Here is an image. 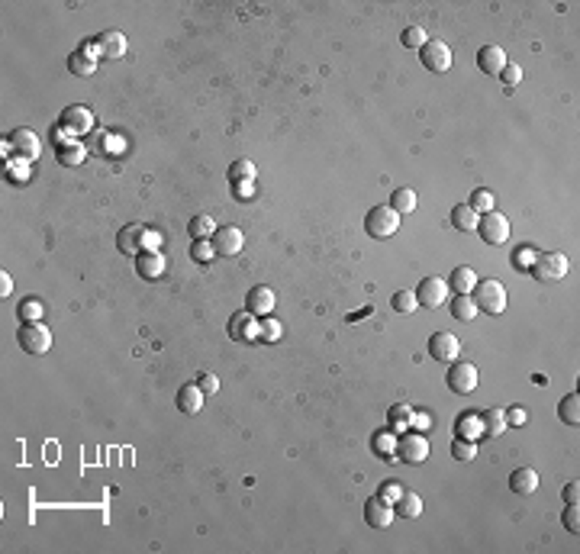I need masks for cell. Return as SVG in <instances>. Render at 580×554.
Returning <instances> with one entry per match:
<instances>
[{
    "label": "cell",
    "mask_w": 580,
    "mask_h": 554,
    "mask_svg": "<svg viewBox=\"0 0 580 554\" xmlns=\"http://www.w3.org/2000/svg\"><path fill=\"white\" fill-rule=\"evenodd\" d=\"M16 313H20V319H23V322H39V316H42V303H39L36 296H26Z\"/></svg>",
    "instance_id": "74e56055"
},
{
    "label": "cell",
    "mask_w": 580,
    "mask_h": 554,
    "mask_svg": "<svg viewBox=\"0 0 580 554\" xmlns=\"http://www.w3.org/2000/svg\"><path fill=\"white\" fill-rule=\"evenodd\" d=\"M477 210H474L471 203H458L455 210H451V226L458 229V232H471V229H477Z\"/></svg>",
    "instance_id": "603a6c76"
},
{
    "label": "cell",
    "mask_w": 580,
    "mask_h": 554,
    "mask_svg": "<svg viewBox=\"0 0 580 554\" xmlns=\"http://www.w3.org/2000/svg\"><path fill=\"white\" fill-rule=\"evenodd\" d=\"M510 490L519 496L535 493V490H538V471H535V467H516V471L510 474Z\"/></svg>",
    "instance_id": "ffe728a7"
},
{
    "label": "cell",
    "mask_w": 580,
    "mask_h": 554,
    "mask_svg": "<svg viewBox=\"0 0 580 554\" xmlns=\"http://www.w3.org/2000/svg\"><path fill=\"white\" fill-rule=\"evenodd\" d=\"M400 493H403V486H397V484H384V493H381V500H387V503H397V500H400Z\"/></svg>",
    "instance_id": "681fc988"
},
{
    "label": "cell",
    "mask_w": 580,
    "mask_h": 554,
    "mask_svg": "<svg viewBox=\"0 0 580 554\" xmlns=\"http://www.w3.org/2000/svg\"><path fill=\"white\" fill-rule=\"evenodd\" d=\"M477 232H481V239L487 245H503L506 239H510V220H506L503 213L490 210L477 220Z\"/></svg>",
    "instance_id": "277c9868"
},
{
    "label": "cell",
    "mask_w": 580,
    "mask_h": 554,
    "mask_svg": "<svg viewBox=\"0 0 580 554\" xmlns=\"http://www.w3.org/2000/svg\"><path fill=\"white\" fill-rule=\"evenodd\" d=\"M55 158H58V165L75 168V165H81V161L87 158V149L84 145H77V142H65V145L55 149Z\"/></svg>",
    "instance_id": "cb8c5ba5"
},
{
    "label": "cell",
    "mask_w": 580,
    "mask_h": 554,
    "mask_svg": "<svg viewBox=\"0 0 580 554\" xmlns=\"http://www.w3.org/2000/svg\"><path fill=\"white\" fill-rule=\"evenodd\" d=\"M557 416H561V422H567V425H577L580 422V400H577V394H567L565 400H561Z\"/></svg>",
    "instance_id": "f546056e"
},
{
    "label": "cell",
    "mask_w": 580,
    "mask_h": 554,
    "mask_svg": "<svg viewBox=\"0 0 580 554\" xmlns=\"http://www.w3.org/2000/svg\"><path fill=\"white\" fill-rule=\"evenodd\" d=\"M58 126L68 132V136H84V132L94 130V113L87 110V106H81V103L65 106V110H61V116H58Z\"/></svg>",
    "instance_id": "5b68a950"
},
{
    "label": "cell",
    "mask_w": 580,
    "mask_h": 554,
    "mask_svg": "<svg viewBox=\"0 0 580 554\" xmlns=\"http://www.w3.org/2000/svg\"><path fill=\"white\" fill-rule=\"evenodd\" d=\"M365 229H367V236H374V239H390L400 229V213L390 210V206H374L365 216Z\"/></svg>",
    "instance_id": "3957f363"
},
{
    "label": "cell",
    "mask_w": 580,
    "mask_h": 554,
    "mask_svg": "<svg viewBox=\"0 0 580 554\" xmlns=\"http://www.w3.org/2000/svg\"><path fill=\"white\" fill-rule=\"evenodd\" d=\"M474 303H477V310L490 313V316H500V313L506 310V287L496 277H487V281H477L474 284V296H471Z\"/></svg>",
    "instance_id": "6da1fadb"
},
{
    "label": "cell",
    "mask_w": 580,
    "mask_h": 554,
    "mask_svg": "<svg viewBox=\"0 0 580 554\" xmlns=\"http://www.w3.org/2000/svg\"><path fill=\"white\" fill-rule=\"evenodd\" d=\"M390 210H397V213H412V210H416V194H412L410 187L393 190V197H390Z\"/></svg>",
    "instance_id": "d6a6232c"
},
{
    "label": "cell",
    "mask_w": 580,
    "mask_h": 554,
    "mask_svg": "<svg viewBox=\"0 0 580 554\" xmlns=\"http://www.w3.org/2000/svg\"><path fill=\"white\" fill-rule=\"evenodd\" d=\"M136 271H139V277H145V281H158L161 274H165V255H158V251H139L136 255Z\"/></svg>",
    "instance_id": "ac0fdd59"
},
{
    "label": "cell",
    "mask_w": 580,
    "mask_h": 554,
    "mask_svg": "<svg viewBox=\"0 0 580 554\" xmlns=\"http://www.w3.org/2000/svg\"><path fill=\"white\" fill-rule=\"evenodd\" d=\"M197 387L203 390V394H216V390H220V377H216V374H200Z\"/></svg>",
    "instance_id": "bcb514c9"
},
{
    "label": "cell",
    "mask_w": 580,
    "mask_h": 554,
    "mask_svg": "<svg viewBox=\"0 0 580 554\" xmlns=\"http://www.w3.org/2000/svg\"><path fill=\"white\" fill-rule=\"evenodd\" d=\"M210 258H213V242H206V239H197V242H194V261L206 265Z\"/></svg>",
    "instance_id": "7bdbcfd3"
},
{
    "label": "cell",
    "mask_w": 580,
    "mask_h": 554,
    "mask_svg": "<svg viewBox=\"0 0 580 554\" xmlns=\"http://www.w3.org/2000/svg\"><path fill=\"white\" fill-rule=\"evenodd\" d=\"M577 500H580V484L571 480V484L565 486V503H577Z\"/></svg>",
    "instance_id": "f907efd6"
},
{
    "label": "cell",
    "mask_w": 580,
    "mask_h": 554,
    "mask_svg": "<svg viewBox=\"0 0 580 554\" xmlns=\"http://www.w3.org/2000/svg\"><path fill=\"white\" fill-rule=\"evenodd\" d=\"M400 42H403L406 49H422L429 39H426V30H422V26H406V30L400 32Z\"/></svg>",
    "instance_id": "836d02e7"
},
{
    "label": "cell",
    "mask_w": 580,
    "mask_h": 554,
    "mask_svg": "<svg viewBox=\"0 0 580 554\" xmlns=\"http://www.w3.org/2000/svg\"><path fill=\"white\" fill-rule=\"evenodd\" d=\"M500 77L506 81V87H512V84L522 81V68H519V65H506V68L500 71Z\"/></svg>",
    "instance_id": "f6af8a7d"
},
{
    "label": "cell",
    "mask_w": 580,
    "mask_h": 554,
    "mask_svg": "<svg viewBox=\"0 0 580 554\" xmlns=\"http://www.w3.org/2000/svg\"><path fill=\"white\" fill-rule=\"evenodd\" d=\"M565 529H567V531H574V535L580 531V512H577V503H567V509H565Z\"/></svg>",
    "instance_id": "ee69618b"
},
{
    "label": "cell",
    "mask_w": 580,
    "mask_h": 554,
    "mask_svg": "<svg viewBox=\"0 0 580 554\" xmlns=\"http://www.w3.org/2000/svg\"><path fill=\"white\" fill-rule=\"evenodd\" d=\"M448 387L455 390V394H471V390L477 387V367H474L471 361H455L448 371Z\"/></svg>",
    "instance_id": "8fae6325"
},
{
    "label": "cell",
    "mask_w": 580,
    "mask_h": 554,
    "mask_svg": "<svg viewBox=\"0 0 580 554\" xmlns=\"http://www.w3.org/2000/svg\"><path fill=\"white\" fill-rule=\"evenodd\" d=\"M229 339H236V342H252V339H258V322H255V316L248 310L236 313V316L229 319Z\"/></svg>",
    "instance_id": "e0dca14e"
},
{
    "label": "cell",
    "mask_w": 580,
    "mask_h": 554,
    "mask_svg": "<svg viewBox=\"0 0 580 554\" xmlns=\"http://www.w3.org/2000/svg\"><path fill=\"white\" fill-rule=\"evenodd\" d=\"M91 46H97L100 58H122L126 55V36L116 30H107V32H100Z\"/></svg>",
    "instance_id": "5bb4252c"
},
{
    "label": "cell",
    "mask_w": 580,
    "mask_h": 554,
    "mask_svg": "<svg viewBox=\"0 0 580 554\" xmlns=\"http://www.w3.org/2000/svg\"><path fill=\"white\" fill-rule=\"evenodd\" d=\"M200 406H203V390H200L197 384H184V387L177 390V410L194 416V413H200Z\"/></svg>",
    "instance_id": "7402d4cb"
},
{
    "label": "cell",
    "mask_w": 580,
    "mask_h": 554,
    "mask_svg": "<svg viewBox=\"0 0 580 554\" xmlns=\"http://www.w3.org/2000/svg\"><path fill=\"white\" fill-rule=\"evenodd\" d=\"M390 303H393V310H397V313H412L416 306H420V300H416V294H412V290H397Z\"/></svg>",
    "instance_id": "8d00e7d4"
},
{
    "label": "cell",
    "mask_w": 580,
    "mask_h": 554,
    "mask_svg": "<svg viewBox=\"0 0 580 554\" xmlns=\"http://www.w3.org/2000/svg\"><path fill=\"white\" fill-rule=\"evenodd\" d=\"M16 342L26 355H46L52 348V332H49L42 322H23L16 329Z\"/></svg>",
    "instance_id": "7a4b0ae2"
},
{
    "label": "cell",
    "mask_w": 580,
    "mask_h": 554,
    "mask_svg": "<svg viewBox=\"0 0 580 554\" xmlns=\"http://www.w3.org/2000/svg\"><path fill=\"white\" fill-rule=\"evenodd\" d=\"M232 187H236V197H248V194H252L248 184H232Z\"/></svg>",
    "instance_id": "f5cc1de1"
},
{
    "label": "cell",
    "mask_w": 580,
    "mask_h": 554,
    "mask_svg": "<svg viewBox=\"0 0 580 554\" xmlns=\"http://www.w3.org/2000/svg\"><path fill=\"white\" fill-rule=\"evenodd\" d=\"M242 245H245V236H242V229H236V226H220L213 232V251L216 255H222V258L239 255Z\"/></svg>",
    "instance_id": "ba28073f"
},
{
    "label": "cell",
    "mask_w": 580,
    "mask_h": 554,
    "mask_svg": "<svg viewBox=\"0 0 580 554\" xmlns=\"http://www.w3.org/2000/svg\"><path fill=\"white\" fill-rule=\"evenodd\" d=\"M245 310L252 313V316H271V310H275V290L265 287V284L252 287L248 296H245Z\"/></svg>",
    "instance_id": "9a60e30c"
},
{
    "label": "cell",
    "mask_w": 580,
    "mask_h": 554,
    "mask_svg": "<svg viewBox=\"0 0 580 554\" xmlns=\"http://www.w3.org/2000/svg\"><path fill=\"white\" fill-rule=\"evenodd\" d=\"M393 503H387V500H381V496H371V500L365 503V519H367V525H374V529H387L390 522H393Z\"/></svg>",
    "instance_id": "4fadbf2b"
},
{
    "label": "cell",
    "mask_w": 580,
    "mask_h": 554,
    "mask_svg": "<svg viewBox=\"0 0 580 554\" xmlns=\"http://www.w3.org/2000/svg\"><path fill=\"white\" fill-rule=\"evenodd\" d=\"M68 68L75 71V75H81V77H87V75H91V71H94V58L84 52V46H81V49H75V52L68 55Z\"/></svg>",
    "instance_id": "4dcf8cb0"
},
{
    "label": "cell",
    "mask_w": 580,
    "mask_h": 554,
    "mask_svg": "<svg viewBox=\"0 0 580 554\" xmlns=\"http://www.w3.org/2000/svg\"><path fill=\"white\" fill-rule=\"evenodd\" d=\"M393 512L397 516H403V519H416L422 512V500H420V493H412V490H403L400 493V500H397V506H393Z\"/></svg>",
    "instance_id": "484cf974"
},
{
    "label": "cell",
    "mask_w": 580,
    "mask_h": 554,
    "mask_svg": "<svg viewBox=\"0 0 580 554\" xmlns=\"http://www.w3.org/2000/svg\"><path fill=\"white\" fill-rule=\"evenodd\" d=\"M445 296H448V284H445L442 277H426V281L420 284V290H416V300H420V306H426V310H439V306L445 303Z\"/></svg>",
    "instance_id": "9c48e42d"
},
{
    "label": "cell",
    "mask_w": 580,
    "mask_h": 554,
    "mask_svg": "<svg viewBox=\"0 0 580 554\" xmlns=\"http://www.w3.org/2000/svg\"><path fill=\"white\" fill-rule=\"evenodd\" d=\"M374 451L384 458V461H393V451H397L393 432H390V435H377V439H374Z\"/></svg>",
    "instance_id": "60d3db41"
},
{
    "label": "cell",
    "mask_w": 580,
    "mask_h": 554,
    "mask_svg": "<svg viewBox=\"0 0 580 554\" xmlns=\"http://www.w3.org/2000/svg\"><path fill=\"white\" fill-rule=\"evenodd\" d=\"M252 177H255V165L248 158H239V161H232L229 165V181L232 184H252Z\"/></svg>",
    "instance_id": "1f68e13d"
},
{
    "label": "cell",
    "mask_w": 580,
    "mask_h": 554,
    "mask_svg": "<svg viewBox=\"0 0 580 554\" xmlns=\"http://www.w3.org/2000/svg\"><path fill=\"white\" fill-rule=\"evenodd\" d=\"M451 458L455 461H471V458H477V445L467 439H455L451 441Z\"/></svg>",
    "instance_id": "d590c367"
},
{
    "label": "cell",
    "mask_w": 580,
    "mask_h": 554,
    "mask_svg": "<svg viewBox=\"0 0 580 554\" xmlns=\"http://www.w3.org/2000/svg\"><path fill=\"white\" fill-rule=\"evenodd\" d=\"M410 422H412L410 406H393V410H390V429H393V432H406Z\"/></svg>",
    "instance_id": "f35d334b"
},
{
    "label": "cell",
    "mask_w": 580,
    "mask_h": 554,
    "mask_svg": "<svg viewBox=\"0 0 580 554\" xmlns=\"http://www.w3.org/2000/svg\"><path fill=\"white\" fill-rule=\"evenodd\" d=\"M532 274L538 277V281H561V277L567 274V258L561 255V251H545V255L535 258Z\"/></svg>",
    "instance_id": "8992f818"
},
{
    "label": "cell",
    "mask_w": 580,
    "mask_h": 554,
    "mask_svg": "<svg viewBox=\"0 0 580 554\" xmlns=\"http://www.w3.org/2000/svg\"><path fill=\"white\" fill-rule=\"evenodd\" d=\"M258 339L261 342H277V339H281V322H277L275 316H265L258 322Z\"/></svg>",
    "instance_id": "e575fe53"
},
{
    "label": "cell",
    "mask_w": 580,
    "mask_h": 554,
    "mask_svg": "<svg viewBox=\"0 0 580 554\" xmlns=\"http://www.w3.org/2000/svg\"><path fill=\"white\" fill-rule=\"evenodd\" d=\"M448 310H451V316L461 319V322H471V319L481 313V310H477V303L471 300V294H458V296H455V300L448 303Z\"/></svg>",
    "instance_id": "d4e9b609"
},
{
    "label": "cell",
    "mask_w": 580,
    "mask_h": 554,
    "mask_svg": "<svg viewBox=\"0 0 580 554\" xmlns=\"http://www.w3.org/2000/svg\"><path fill=\"white\" fill-rule=\"evenodd\" d=\"M420 58L429 71H435V75H442V71L451 68V49L445 46V42H426V46L420 49Z\"/></svg>",
    "instance_id": "30bf717a"
},
{
    "label": "cell",
    "mask_w": 580,
    "mask_h": 554,
    "mask_svg": "<svg viewBox=\"0 0 580 554\" xmlns=\"http://www.w3.org/2000/svg\"><path fill=\"white\" fill-rule=\"evenodd\" d=\"M10 145H13V152L20 155V158H26V161H36L39 152H42L32 130H13L10 132Z\"/></svg>",
    "instance_id": "2e32d148"
},
{
    "label": "cell",
    "mask_w": 580,
    "mask_h": 554,
    "mask_svg": "<svg viewBox=\"0 0 580 554\" xmlns=\"http://www.w3.org/2000/svg\"><path fill=\"white\" fill-rule=\"evenodd\" d=\"M458 351H461V342L451 332H435L432 339H429V355H432L435 361H455Z\"/></svg>",
    "instance_id": "7c38bea8"
},
{
    "label": "cell",
    "mask_w": 580,
    "mask_h": 554,
    "mask_svg": "<svg viewBox=\"0 0 580 554\" xmlns=\"http://www.w3.org/2000/svg\"><path fill=\"white\" fill-rule=\"evenodd\" d=\"M0 277H4V284H0V294L7 296V294H10V290H13V281H10V274H7V271L0 274Z\"/></svg>",
    "instance_id": "816d5d0a"
},
{
    "label": "cell",
    "mask_w": 580,
    "mask_h": 554,
    "mask_svg": "<svg viewBox=\"0 0 580 554\" xmlns=\"http://www.w3.org/2000/svg\"><path fill=\"white\" fill-rule=\"evenodd\" d=\"M506 65H510V61H506V52L500 46H484L481 52H477V68H481L484 75H500Z\"/></svg>",
    "instance_id": "d6986e66"
},
{
    "label": "cell",
    "mask_w": 580,
    "mask_h": 554,
    "mask_svg": "<svg viewBox=\"0 0 580 554\" xmlns=\"http://www.w3.org/2000/svg\"><path fill=\"white\" fill-rule=\"evenodd\" d=\"M455 432H458V439L477 441V439L484 435V429H481V416H474V413H465V416L458 419V425H455Z\"/></svg>",
    "instance_id": "83f0119b"
},
{
    "label": "cell",
    "mask_w": 580,
    "mask_h": 554,
    "mask_svg": "<svg viewBox=\"0 0 580 554\" xmlns=\"http://www.w3.org/2000/svg\"><path fill=\"white\" fill-rule=\"evenodd\" d=\"M512 265H516V267H532L535 265L532 248H519V251H516V255H512Z\"/></svg>",
    "instance_id": "7dc6e473"
},
{
    "label": "cell",
    "mask_w": 580,
    "mask_h": 554,
    "mask_svg": "<svg viewBox=\"0 0 580 554\" xmlns=\"http://www.w3.org/2000/svg\"><path fill=\"white\" fill-rule=\"evenodd\" d=\"M448 284H451V290H455V294H471L474 284H477V274H474L471 267H455V271H451V277H448Z\"/></svg>",
    "instance_id": "f1b7e54d"
},
{
    "label": "cell",
    "mask_w": 580,
    "mask_h": 554,
    "mask_svg": "<svg viewBox=\"0 0 580 554\" xmlns=\"http://www.w3.org/2000/svg\"><path fill=\"white\" fill-rule=\"evenodd\" d=\"M503 416H506V425H510V422L512 425H526V419H529L526 410H519V406H516V410H506Z\"/></svg>",
    "instance_id": "c3c4849f"
},
{
    "label": "cell",
    "mask_w": 580,
    "mask_h": 554,
    "mask_svg": "<svg viewBox=\"0 0 580 554\" xmlns=\"http://www.w3.org/2000/svg\"><path fill=\"white\" fill-rule=\"evenodd\" d=\"M429 458V439L420 432H410L397 441V461L403 464H422Z\"/></svg>",
    "instance_id": "52a82bcc"
},
{
    "label": "cell",
    "mask_w": 580,
    "mask_h": 554,
    "mask_svg": "<svg viewBox=\"0 0 580 554\" xmlns=\"http://www.w3.org/2000/svg\"><path fill=\"white\" fill-rule=\"evenodd\" d=\"M213 226H216L213 216H194L191 226H187V229H191V236H194V239H206V236H213Z\"/></svg>",
    "instance_id": "ab89813d"
},
{
    "label": "cell",
    "mask_w": 580,
    "mask_h": 554,
    "mask_svg": "<svg viewBox=\"0 0 580 554\" xmlns=\"http://www.w3.org/2000/svg\"><path fill=\"white\" fill-rule=\"evenodd\" d=\"M471 206H474V210L490 213V210H496V197L490 194V190H474V194H471Z\"/></svg>",
    "instance_id": "b9f144b4"
},
{
    "label": "cell",
    "mask_w": 580,
    "mask_h": 554,
    "mask_svg": "<svg viewBox=\"0 0 580 554\" xmlns=\"http://www.w3.org/2000/svg\"><path fill=\"white\" fill-rule=\"evenodd\" d=\"M142 242H145V229L142 226H122L120 236H116V248H120L122 255H136V251H142Z\"/></svg>",
    "instance_id": "44dd1931"
},
{
    "label": "cell",
    "mask_w": 580,
    "mask_h": 554,
    "mask_svg": "<svg viewBox=\"0 0 580 554\" xmlns=\"http://www.w3.org/2000/svg\"><path fill=\"white\" fill-rule=\"evenodd\" d=\"M481 429H484V435H503V432H506V416H503V410H496V406L484 410V413H481Z\"/></svg>",
    "instance_id": "4316f807"
}]
</instances>
